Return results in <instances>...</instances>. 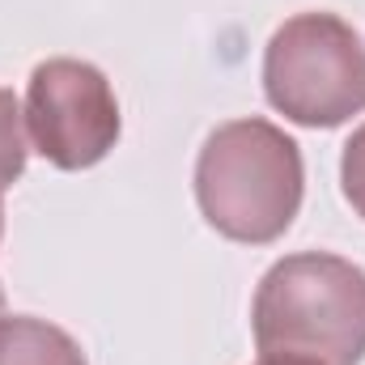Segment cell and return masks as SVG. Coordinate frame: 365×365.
<instances>
[{
  "mask_svg": "<svg viewBox=\"0 0 365 365\" xmlns=\"http://www.w3.org/2000/svg\"><path fill=\"white\" fill-rule=\"evenodd\" d=\"M204 221L234 242H276L302 208V153L268 119L221 123L195 162Z\"/></svg>",
  "mask_w": 365,
  "mask_h": 365,
  "instance_id": "obj_1",
  "label": "cell"
},
{
  "mask_svg": "<svg viewBox=\"0 0 365 365\" xmlns=\"http://www.w3.org/2000/svg\"><path fill=\"white\" fill-rule=\"evenodd\" d=\"M255 344L259 353L357 365L365 357V272L327 251L272 264L255 293Z\"/></svg>",
  "mask_w": 365,
  "mask_h": 365,
  "instance_id": "obj_2",
  "label": "cell"
},
{
  "mask_svg": "<svg viewBox=\"0 0 365 365\" xmlns=\"http://www.w3.org/2000/svg\"><path fill=\"white\" fill-rule=\"evenodd\" d=\"M264 90L284 119L336 128L365 110V43L336 13H297L268 43Z\"/></svg>",
  "mask_w": 365,
  "mask_h": 365,
  "instance_id": "obj_3",
  "label": "cell"
},
{
  "mask_svg": "<svg viewBox=\"0 0 365 365\" xmlns=\"http://www.w3.org/2000/svg\"><path fill=\"white\" fill-rule=\"evenodd\" d=\"M26 128L51 166L90 170L119 140V102L93 64L47 60L26 90Z\"/></svg>",
  "mask_w": 365,
  "mask_h": 365,
  "instance_id": "obj_4",
  "label": "cell"
},
{
  "mask_svg": "<svg viewBox=\"0 0 365 365\" xmlns=\"http://www.w3.org/2000/svg\"><path fill=\"white\" fill-rule=\"evenodd\" d=\"M0 365H86V353L56 323L13 314L0 319Z\"/></svg>",
  "mask_w": 365,
  "mask_h": 365,
  "instance_id": "obj_5",
  "label": "cell"
},
{
  "mask_svg": "<svg viewBox=\"0 0 365 365\" xmlns=\"http://www.w3.org/2000/svg\"><path fill=\"white\" fill-rule=\"evenodd\" d=\"M26 170V132H21V106L13 90H0V191L13 187Z\"/></svg>",
  "mask_w": 365,
  "mask_h": 365,
  "instance_id": "obj_6",
  "label": "cell"
},
{
  "mask_svg": "<svg viewBox=\"0 0 365 365\" xmlns=\"http://www.w3.org/2000/svg\"><path fill=\"white\" fill-rule=\"evenodd\" d=\"M340 179H344V195H349V204L365 217V123L353 132V140L344 145Z\"/></svg>",
  "mask_w": 365,
  "mask_h": 365,
  "instance_id": "obj_7",
  "label": "cell"
},
{
  "mask_svg": "<svg viewBox=\"0 0 365 365\" xmlns=\"http://www.w3.org/2000/svg\"><path fill=\"white\" fill-rule=\"evenodd\" d=\"M255 365H323V361H310V357H293V353H264Z\"/></svg>",
  "mask_w": 365,
  "mask_h": 365,
  "instance_id": "obj_8",
  "label": "cell"
},
{
  "mask_svg": "<svg viewBox=\"0 0 365 365\" xmlns=\"http://www.w3.org/2000/svg\"><path fill=\"white\" fill-rule=\"evenodd\" d=\"M0 234H4V204H0ZM0 306H4V293H0Z\"/></svg>",
  "mask_w": 365,
  "mask_h": 365,
  "instance_id": "obj_9",
  "label": "cell"
}]
</instances>
